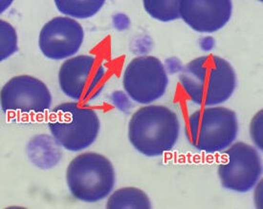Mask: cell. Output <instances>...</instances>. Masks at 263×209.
<instances>
[{
    "label": "cell",
    "mask_w": 263,
    "mask_h": 209,
    "mask_svg": "<svg viewBox=\"0 0 263 209\" xmlns=\"http://www.w3.org/2000/svg\"><path fill=\"white\" fill-rule=\"evenodd\" d=\"M184 93L201 107L226 102L236 91V71L232 64L214 54L199 56L186 64L179 74Z\"/></svg>",
    "instance_id": "1"
},
{
    "label": "cell",
    "mask_w": 263,
    "mask_h": 209,
    "mask_svg": "<svg viewBox=\"0 0 263 209\" xmlns=\"http://www.w3.org/2000/svg\"><path fill=\"white\" fill-rule=\"evenodd\" d=\"M180 136L178 116L164 105H146L132 115L128 139L139 153L160 157L173 150Z\"/></svg>",
    "instance_id": "2"
},
{
    "label": "cell",
    "mask_w": 263,
    "mask_h": 209,
    "mask_svg": "<svg viewBox=\"0 0 263 209\" xmlns=\"http://www.w3.org/2000/svg\"><path fill=\"white\" fill-rule=\"evenodd\" d=\"M239 131L236 112L222 106L201 107L187 119L186 136L192 147L208 154L223 152Z\"/></svg>",
    "instance_id": "3"
},
{
    "label": "cell",
    "mask_w": 263,
    "mask_h": 209,
    "mask_svg": "<svg viewBox=\"0 0 263 209\" xmlns=\"http://www.w3.org/2000/svg\"><path fill=\"white\" fill-rule=\"evenodd\" d=\"M48 128L60 147L70 152H79L96 141L101 121L93 108L76 101L65 102L50 113Z\"/></svg>",
    "instance_id": "4"
},
{
    "label": "cell",
    "mask_w": 263,
    "mask_h": 209,
    "mask_svg": "<svg viewBox=\"0 0 263 209\" xmlns=\"http://www.w3.org/2000/svg\"><path fill=\"white\" fill-rule=\"evenodd\" d=\"M115 182L114 166L102 154H80L70 161L66 169L70 193L82 202H97L107 198Z\"/></svg>",
    "instance_id": "5"
},
{
    "label": "cell",
    "mask_w": 263,
    "mask_h": 209,
    "mask_svg": "<svg viewBox=\"0 0 263 209\" xmlns=\"http://www.w3.org/2000/svg\"><path fill=\"white\" fill-rule=\"evenodd\" d=\"M106 67L97 56L80 55L66 59L59 71L61 90L79 103L92 101L104 87Z\"/></svg>",
    "instance_id": "6"
},
{
    "label": "cell",
    "mask_w": 263,
    "mask_h": 209,
    "mask_svg": "<svg viewBox=\"0 0 263 209\" xmlns=\"http://www.w3.org/2000/svg\"><path fill=\"white\" fill-rule=\"evenodd\" d=\"M168 85L166 66L158 57L133 58L123 74V87L128 98L139 104L148 105L162 98Z\"/></svg>",
    "instance_id": "7"
},
{
    "label": "cell",
    "mask_w": 263,
    "mask_h": 209,
    "mask_svg": "<svg viewBox=\"0 0 263 209\" xmlns=\"http://www.w3.org/2000/svg\"><path fill=\"white\" fill-rule=\"evenodd\" d=\"M222 187L246 193L256 187L262 174V161L258 151L243 141L232 144L222 156L217 169Z\"/></svg>",
    "instance_id": "8"
},
{
    "label": "cell",
    "mask_w": 263,
    "mask_h": 209,
    "mask_svg": "<svg viewBox=\"0 0 263 209\" xmlns=\"http://www.w3.org/2000/svg\"><path fill=\"white\" fill-rule=\"evenodd\" d=\"M0 105L6 114L40 115L48 111L52 95L42 80L29 75L12 77L0 92Z\"/></svg>",
    "instance_id": "9"
},
{
    "label": "cell",
    "mask_w": 263,
    "mask_h": 209,
    "mask_svg": "<svg viewBox=\"0 0 263 209\" xmlns=\"http://www.w3.org/2000/svg\"><path fill=\"white\" fill-rule=\"evenodd\" d=\"M83 39L84 31L79 21L68 16H55L41 30L39 47L48 59L63 60L76 55Z\"/></svg>",
    "instance_id": "10"
},
{
    "label": "cell",
    "mask_w": 263,
    "mask_h": 209,
    "mask_svg": "<svg viewBox=\"0 0 263 209\" xmlns=\"http://www.w3.org/2000/svg\"><path fill=\"white\" fill-rule=\"evenodd\" d=\"M180 18L198 33H215L224 28L233 14L230 0H179Z\"/></svg>",
    "instance_id": "11"
},
{
    "label": "cell",
    "mask_w": 263,
    "mask_h": 209,
    "mask_svg": "<svg viewBox=\"0 0 263 209\" xmlns=\"http://www.w3.org/2000/svg\"><path fill=\"white\" fill-rule=\"evenodd\" d=\"M148 196L137 187H123L114 191L106 202L107 209H151Z\"/></svg>",
    "instance_id": "12"
},
{
    "label": "cell",
    "mask_w": 263,
    "mask_h": 209,
    "mask_svg": "<svg viewBox=\"0 0 263 209\" xmlns=\"http://www.w3.org/2000/svg\"><path fill=\"white\" fill-rule=\"evenodd\" d=\"M104 0H55L57 9L71 18L85 19L94 16L104 7Z\"/></svg>",
    "instance_id": "13"
},
{
    "label": "cell",
    "mask_w": 263,
    "mask_h": 209,
    "mask_svg": "<svg viewBox=\"0 0 263 209\" xmlns=\"http://www.w3.org/2000/svg\"><path fill=\"white\" fill-rule=\"evenodd\" d=\"M28 145L42 150V153L29 155L30 160L37 168H42L44 154L46 155L52 168L59 162V160H61V157L60 156L58 157V154H61L60 149L58 147L60 145L57 143V141L53 137L50 138L46 135H37L34 139L30 140Z\"/></svg>",
    "instance_id": "14"
},
{
    "label": "cell",
    "mask_w": 263,
    "mask_h": 209,
    "mask_svg": "<svg viewBox=\"0 0 263 209\" xmlns=\"http://www.w3.org/2000/svg\"><path fill=\"white\" fill-rule=\"evenodd\" d=\"M144 9L153 18L171 22L180 18L179 0H145Z\"/></svg>",
    "instance_id": "15"
},
{
    "label": "cell",
    "mask_w": 263,
    "mask_h": 209,
    "mask_svg": "<svg viewBox=\"0 0 263 209\" xmlns=\"http://www.w3.org/2000/svg\"><path fill=\"white\" fill-rule=\"evenodd\" d=\"M0 60H6L8 57L13 56L18 50L17 47V34L15 29L8 23L7 21L0 20Z\"/></svg>",
    "instance_id": "16"
},
{
    "label": "cell",
    "mask_w": 263,
    "mask_h": 209,
    "mask_svg": "<svg viewBox=\"0 0 263 209\" xmlns=\"http://www.w3.org/2000/svg\"><path fill=\"white\" fill-rule=\"evenodd\" d=\"M262 113V110L257 112L250 124L251 139L259 151H263Z\"/></svg>",
    "instance_id": "17"
},
{
    "label": "cell",
    "mask_w": 263,
    "mask_h": 209,
    "mask_svg": "<svg viewBox=\"0 0 263 209\" xmlns=\"http://www.w3.org/2000/svg\"><path fill=\"white\" fill-rule=\"evenodd\" d=\"M112 99L114 104L116 105V107H118L119 109L122 111H126V107L130 106L128 98H126L125 94L121 91L115 92L112 95Z\"/></svg>",
    "instance_id": "18"
},
{
    "label": "cell",
    "mask_w": 263,
    "mask_h": 209,
    "mask_svg": "<svg viewBox=\"0 0 263 209\" xmlns=\"http://www.w3.org/2000/svg\"><path fill=\"white\" fill-rule=\"evenodd\" d=\"M113 22H114L115 27L118 30H125L129 26V19L125 14H116L114 16Z\"/></svg>",
    "instance_id": "19"
},
{
    "label": "cell",
    "mask_w": 263,
    "mask_h": 209,
    "mask_svg": "<svg viewBox=\"0 0 263 209\" xmlns=\"http://www.w3.org/2000/svg\"><path fill=\"white\" fill-rule=\"evenodd\" d=\"M215 39L213 37H210V36L204 37L200 40L201 49L205 52L210 51V50L213 49V47L215 46Z\"/></svg>",
    "instance_id": "20"
}]
</instances>
